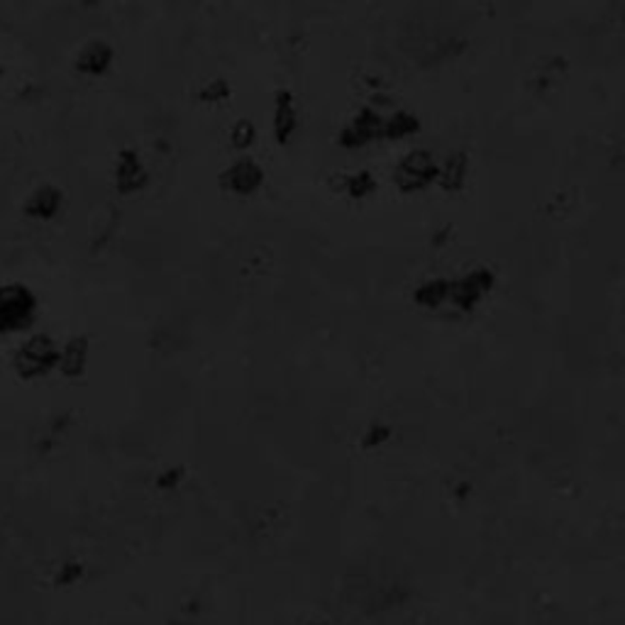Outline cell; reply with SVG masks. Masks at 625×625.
I'll list each match as a JSON object with an SVG mask.
<instances>
[{"instance_id":"4fadbf2b","label":"cell","mask_w":625,"mask_h":625,"mask_svg":"<svg viewBox=\"0 0 625 625\" xmlns=\"http://www.w3.org/2000/svg\"><path fill=\"white\" fill-rule=\"evenodd\" d=\"M420 130V120L408 110H396L388 120H384V137L387 140H404Z\"/></svg>"},{"instance_id":"9c48e42d","label":"cell","mask_w":625,"mask_h":625,"mask_svg":"<svg viewBox=\"0 0 625 625\" xmlns=\"http://www.w3.org/2000/svg\"><path fill=\"white\" fill-rule=\"evenodd\" d=\"M89 350H91V342L86 335H74V338L66 340V345L59 347L57 369L61 371V377H83V371L89 367Z\"/></svg>"},{"instance_id":"e0dca14e","label":"cell","mask_w":625,"mask_h":625,"mask_svg":"<svg viewBox=\"0 0 625 625\" xmlns=\"http://www.w3.org/2000/svg\"><path fill=\"white\" fill-rule=\"evenodd\" d=\"M198 96H201V100H206V103H218V100L230 98V83L225 81V79H213V81H208L201 89Z\"/></svg>"},{"instance_id":"9a60e30c","label":"cell","mask_w":625,"mask_h":625,"mask_svg":"<svg viewBox=\"0 0 625 625\" xmlns=\"http://www.w3.org/2000/svg\"><path fill=\"white\" fill-rule=\"evenodd\" d=\"M255 140H257V130H255V123H252V120L242 117V120H238V123L232 125V130H230L232 147L249 149L252 145H255Z\"/></svg>"},{"instance_id":"5bb4252c","label":"cell","mask_w":625,"mask_h":625,"mask_svg":"<svg viewBox=\"0 0 625 625\" xmlns=\"http://www.w3.org/2000/svg\"><path fill=\"white\" fill-rule=\"evenodd\" d=\"M413 298H415V303L423 305V308H437V305H443L444 301L450 298V281L447 279L425 281V284H420V286L415 288Z\"/></svg>"},{"instance_id":"44dd1931","label":"cell","mask_w":625,"mask_h":625,"mask_svg":"<svg viewBox=\"0 0 625 625\" xmlns=\"http://www.w3.org/2000/svg\"><path fill=\"white\" fill-rule=\"evenodd\" d=\"M0 76H3V66H0Z\"/></svg>"},{"instance_id":"5b68a950","label":"cell","mask_w":625,"mask_h":625,"mask_svg":"<svg viewBox=\"0 0 625 625\" xmlns=\"http://www.w3.org/2000/svg\"><path fill=\"white\" fill-rule=\"evenodd\" d=\"M381 132H384V117L378 116L374 107L367 106L342 127L340 145L347 149H359L364 145H369L371 140L381 137Z\"/></svg>"},{"instance_id":"277c9868","label":"cell","mask_w":625,"mask_h":625,"mask_svg":"<svg viewBox=\"0 0 625 625\" xmlns=\"http://www.w3.org/2000/svg\"><path fill=\"white\" fill-rule=\"evenodd\" d=\"M494 272L479 266L460 279L450 281V301H452L460 311H474L481 298L494 288Z\"/></svg>"},{"instance_id":"7a4b0ae2","label":"cell","mask_w":625,"mask_h":625,"mask_svg":"<svg viewBox=\"0 0 625 625\" xmlns=\"http://www.w3.org/2000/svg\"><path fill=\"white\" fill-rule=\"evenodd\" d=\"M59 345L47 332H34L13 354V369L20 378L34 381L57 369Z\"/></svg>"},{"instance_id":"ffe728a7","label":"cell","mask_w":625,"mask_h":625,"mask_svg":"<svg viewBox=\"0 0 625 625\" xmlns=\"http://www.w3.org/2000/svg\"><path fill=\"white\" fill-rule=\"evenodd\" d=\"M182 477H183V469L182 467L166 469L164 474L156 479V486H159V489H166V491H169V489H173V486L182 481Z\"/></svg>"},{"instance_id":"3957f363","label":"cell","mask_w":625,"mask_h":625,"mask_svg":"<svg viewBox=\"0 0 625 625\" xmlns=\"http://www.w3.org/2000/svg\"><path fill=\"white\" fill-rule=\"evenodd\" d=\"M437 172H440V166L435 164V159H433L428 149H413L396 164V186L406 191V193L423 191L435 182Z\"/></svg>"},{"instance_id":"2e32d148","label":"cell","mask_w":625,"mask_h":625,"mask_svg":"<svg viewBox=\"0 0 625 625\" xmlns=\"http://www.w3.org/2000/svg\"><path fill=\"white\" fill-rule=\"evenodd\" d=\"M377 189V179L371 172H357L347 179V193L352 198H367Z\"/></svg>"},{"instance_id":"d6986e66","label":"cell","mask_w":625,"mask_h":625,"mask_svg":"<svg viewBox=\"0 0 625 625\" xmlns=\"http://www.w3.org/2000/svg\"><path fill=\"white\" fill-rule=\"evenodd\" d=\"M83 574V564L81 562H64L61 567H59L57 572V584L59 586H69L74 584V582H79Z\"/></svg>"},{"instance_id":"6da1fadb","label":"cell","mask_w":625,"mask_h":625,"mask_svg":"<svg viewBox=\"0 0 625 625\" xmlns=\"http://www.w3.org/2000/svg\"><path fill=\"white\" fill-rule=\"evenodd\" d=\"M37 312H40V301L33 288L20 281L0 284V335L33 328Z\"/></svg>"},{"instance_id":"8fae6325","label":"cell","mask_w":625,"mask_h":625,"mask_svg":"<svg viewBox=\"0 0 625 625\" xmlns=\"http://www.w3.org/2000/svg\"><path fill=\"white\" fill-rule=\"evenodd\" d=\"M298 127L296 103H294V93L279 91L276 93V103H274V137L279 145H288L294 132Z\"/></svg>"},{"instance_id":"7c38bea8","label":"cell","mask_w":625,"mask_h":625,"mask_svg":"<svg viewBox=\"0 0 625 625\" xmlns=\"http://www.w3.org/2000/svg\"><path fill=\"white\" fill-rule=\"evenodd\" d=\"M467 166L469 159L464 152H452V154H447L443 169L437 172V179L443 183V189L460 191L462 186H464V182H467Z\"/></svg>"},{"instance_id":"52a82bcc","label":"cell","mask_w":625,"mask_h":625,"mask_svg":"<svg viewBox=\"0 0 625 625\" xmlns=\"http://www.w3.org/2000/svg\"><path fill=\"white\" fill-rule=\"evenodd\" d=\"M222 183H225V189H230L238 196H252L264 183V169L257 164L255 159L242 156L222 172Z\"/></svg>"},{"instance_id":"ac0fdd59","label":"cell","mask_w":625,"mask_h":625,"mask_svg":"<svg viewBox=\"0 0 625 625\" xmlns=\"http://www.w3.org/2000/svg\"><path fill=\"white\" fill-rule=\"evenodd\" d=\"M388 437H391V428L388 425H371L367 433H364L362 437V447L364 450H374V447H381V444L387 443Z\"/></svg>"},{"instance_id":"ba28073f","label":"cell","mask_w":625,"mask_h":625,"mask_svg":"<svg viewBox=\"0 0 625 625\" xmlns=\"http://www.w3.org/2000/svg\"><path fill=\"white\" fill-rule=\"evenodd\" d=\"M61 206H64V191L54 183H42L34 191H30V196L23 203V210L33 220H54Z\"/></svg>"},{"instance_id":"30bf717a","label":"cell","mask_w":625,"mask_h":625,"mask_svg":"<svg viewBox=\"0 0 625 625\" xmlns=\"http://www.w3.org/2000/svg\"><path fill=\"white\" fill-rule=\"evenodd\" d=\"M113 64V47L106 40L86 42L76 57V69L86 76H103Z\"/></svg>"},{"instance_id":"8992f818","label":"cell","mask_w":625,"mask_h":625,"mask_svg":"<svg viewBox=\"0 0 625 625\" xmlns=\"http://www.w3.org/2000/svg\"><path fill=\"white\" fill-rule=\"evenodd\" d=\"M149 173L145 162L140 159V154L135 149H123L117 154V164H116V189L117 193L123 196H132L147 186Z\"/></svg>"}]
</instances>
